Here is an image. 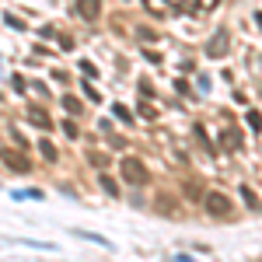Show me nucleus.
Wrapping results in <instances>:
<instances>
[{"instance_id":"obj_13","label":"nucleus","mask_w":262,"mask_h":262,"mask_svg":"<svg viewBox=\"0 0 262 262\" xmlns=\"http://www.w3.org/2000/svg\"><path fill=\"white\" fill-rule=\"evenodd\" d=\"M158 206H161L164 213H175V200H171V196H161V203H158Z\"/></svg>"},{"instance_id":"obj_2","label":"nucleus","mask_w":262,"mask_h":262,"mask_svg":"<svg viewBox=\"0 0 262 262\" xmlns=\"http://www.w3.org/2000/svg\"><path fill=\"white\" fill-rule=\"evenodd\" d=\"M119 171H122V179L129 182V185H147V182H150V171H147L143 161H137V158H122Z\"/></svg>"},{"instance_id":"obj_12","label":"nucleus","mask_w":262,"mask_h":262,"mask_svg":"<svg viewBox=\"0 0 262 262\" xmlns=\"http://www.w3.org/2000/svg\"><path fill=\"white\" fill-rule=\"evenodd\" d=\"M63 108H70V112H81V101L74 98V95H67V98H63Z\"/></svg>"},{"instance_id":"obj_19","label":"nucleus","mask_w":262,"mask_h":262,"mask_svg":"<svg viewBox=\"0 0 262 262\" xmlns=\"http://www.w3.org/2000/svg\"><path fill=\"white\" fill-rule=\"evenodd\" d=\"M255 25H259V28H262V14H255Z\"/></svg>"},{"instance_id":"obj_9","label":"nucleus","mask_w":262,"mask_h":262,"mask_svg":"<svg viewBox=\"0 0 262 262\" xmlns=\"http://www.w3.org/2000/svg\"><path fill=\"white\" fill-rule=\"evenodd\" d=\"M224 143H227L231 150H234V147H242V137H238V129H227V133H224Z\"/></svg>"},{"instance_id":"obj_5","label":"nucleus","mask_w":262,"mask_h":262,"mask_svg":"<svg viewBox=\"0 0 262 262\" xmlns=\"http://www.w3.org/2000/svg\"><path fill=\"white\" fill-rule=\"evenodd\" d=\"M98 11H101L98 0H77V14H81V18L95 21V18H98Z\"/></svg>"},{"instance_id":"obj_7","label":"nucleus","mask_w":262,"mask_h":262,"mask_svg":"<svg viewBox=\"0 0 262 262\" xmlns=\"http://www.w3.org/2000/svg\"><path fill=\"white\" fill-rule=\"evenodd\" d=\"M28 119L35 122V126H46V129H49V116H42V108H32V112H28Z\"/></svg>"},{"instance_id":"obj_8","label":"nucleus","mask_w":262,"mask_h":262,"mask_svg":"<svg viewBox=\"0 0 262 262\" xmlns=\"http://www.w3.org/2000/svg\"><path fill=\"white\" fill-rule=\"evenodd\" d=\"M185 192H189L185 200H203V185H200V182H189V185H185Z\"/></svg>"},{"instance_id":"obj_18","label":"nucleus","mask_w":262,"mask_h":262,"mask_svg":"<svg viewBox=\"0 0 262 262\" xmlns=\"http://www.w3.org/2000/svg\"><path fill=\"white\" fill-rule=\"evenodd\" d=\"M63 133H67V137H74V140H77V126H74V122H63Z\"/></svg>"},{"instance_id":"obj_11","label":"nucleus","mask_w":262,"mask_h":262,"mask_svg":"<svg viewBox=\"0 0 262 262\" xmlns=\"http://www.w3.org/2000/svg\"><path fill=\"white\" fill-rule=\"evenodd\" d=\"M101 189H105L108 196H116V192H119V185H116V182L108 179V175H101Z\"/></svg>"},{"instance_id":"obj_10","label":"nucleus","mask_w":262,"mask_h":262,"mask_svg":"<svg viewBox=\"0 0 262 262\" xmlns=\"http://www.w3.org/2000/svg\"><path fill=\"white\" fill-rule=\"evenodd\" d=\"M14 200H42L39 189H21V192H14Z\"/></svg>"},{"instance_id":"obj_16","label":"nucleus","mask_w":262,"mask_h":262,"mask_svg":"<svg viewBox=\"0 0 262 262\" xmlns=\"http://www.w3.org/2000/svg\"><path fill=\"white\" fill-rule=\"evenodd\" d=\"M221 0H196V11H210V7H217Z\"/></svg>"},{"instance_id":"obj_14","label":"nucleus","mask_w":262,"mask_h":262,"mask_svg":"<svg viewBox=\"0 0 262 262\" xmlns=\"http://www.w3.org/2000/svg\"><path fill=\"white\" fill-rule=\"evenodd\" d=\"M42 154H46L49 161H56V147H53V143H49V140H42Z\"/></svg>"},{"instance_id":"obj_17","label":"nucleus","mask_w":262,"mask_h":262,"mask_svg":"<svg viewBox=\"0 0 262 262\" xmlns=\"http://www.w3.org/2000/svg\"><path fill=\"white\" fill-rule=\"evenodd\" d=\"M248 126H252V129H259V126H262V116H259V112H248Z\"/></svg>"},{"instance_id":"obj_3","label":"nucleus","mask_w":262,"mask_h":262,"mask_svg":"<svg viewBox=\"0 0 262 262\" xmlns=\"http://www.w3.org/2000/svg\"><path fill=\"white\" fill-rule=\"evenodd\" d=\"M227 49H231V32H227V28H217V35H213L210 46H206V56L224 60V56H227Z\"/></svg>"},{"instance_id":"obj_4","label":"nucleus","mask_w":262,"mask_h":262,"mask_svg":"<svg viewBox=\"0 0 262 262\" xmlns=\"http://www.w3.org/2000/svg\"><path fill=\"white\" fill-rule=\"evenodd\" d=\"M0 161L7 164L11 171H18V175H25V171H32V164H28V158H25V154H14V150H7V147L0 150Z\"/></svg>"},{"instance_id":"obj_15","label":"nucleus","mask_w":262,"mask_h":262,"mask_svg":"<svg viewBox=\"0 0 262 262\" xmlns=\"http://www.w3.org/2000/svg\"><path fill=\"white\" fill-rule=\"evenodd\" d=\"M112 112H116V119L129 122V108H126V105H116V108H112Z\"/></svg>"},{"instance_id":"obj_6","label":"nucleus","mask_w":262,"mask_h":262,"mask_svg":"<svg viewBox=\"0 0 262 262\" xmlns=\"http://www.w3.org/2000/svg\"><path fill=\"white\" fill-rule=\"evenodd\" d=\"M242 196H245V206H248V210H262L259 196H255V192H252V189H248V185H242Z\"/></svg>"},{"instance_id":"obj_1","label":"nucleus","mask_w":262,"mask_h":262,"mask_svg":"<svg viewBox=\"0 0 262 262\" xmlns=\"http://www.w3.org/2000/svg\"><path fill=\"white\" fill-rule=\"evenodd\" d=\"M203 210H206L210 217H221V221L234 217V203H231V196H224V192H217V189L203 192Z\"/></svg>"}]
</instances>
